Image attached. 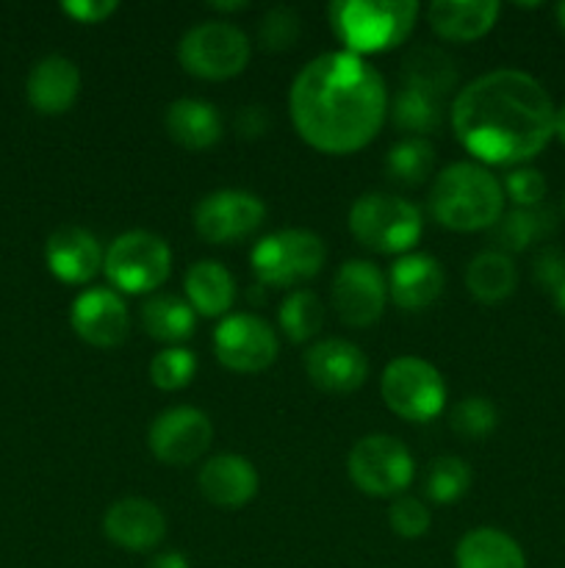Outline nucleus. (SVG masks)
<instances>
[{
    "label": "nucleus",
    "instance_id": "5701e85b",
    "mask_svg": "<svg viewBox=\"0 0 565 568\" xmlns=\"http://www.w3.org/2000/svg\"><path fill=\"white\" fill-rule=\"evenodd\" d=\"M183 288H186L194 314L210 316V320L225 316L236 303V281L219 261H197L188 266Z\"/></svg>",
    "mask_w": 565,
    "mask_h": 568
},
{
    "label": "nucleus",
    "instance_id": "423d86ee",
    "mask_svg": "<svg viewBox=\"0 0 565 568\" xmlns=\"http://www.w3.org/2000/svg\"><path fill=\"white\" fill-rule=\"evenodd\" d=\"M325 258V242L316 233L291 227V231H277L260 239L253 247L249 264L260 286L288 288L319 275Z\"/></svg>",
    "mask_w": 565,
    "mask_h": 568
},
{
    "label": "nucleus",
    "instance_id": "37998d69",
    "mask_svg": "<svg viewBox=\"0 0 565 568\" xmlns=\"http://www.w3.org/2000/svg\"><path fill=\"white\" fill-rule=\"evenodd\" d=\"M554 136H559V142L565 144V105L554 114Z\"/></svg>",
    "mask_w": 565,
    "mask_h": 568
},
{
    "label": "nucleus",
    "instance_id": "a18cd8bd",
    "mask_svg": "<svg viewBox=\"0 0 565 568\" xmlns=\"http://www.w3.org/2000/svg\"><path fill=\"white\" fill-rule=\"evenodd\" d=\"M554 303H557V308L565 314V281H563V286H559L557 292H554Z\"/></svg>",
    "mask_w": 565,
    "mask_h": 568
},
{
    "label": "nucleus",
    "instance_id": "de8ad7c7",
    "mask_svg": "<svg viewBox=\"0 0 565 568\" xmlns=\"http://www.w3.org/2000/svg\"><path fill=\"white\" fill-rule=\"evenodd\" d=\"M557 20H559V28L565 31V3L557 6Z\"/></svg>",
    "mask_w": 565,
    "mask_h": 568
},
{
    "label": "nucleus",
    "instance_id": "a211bd4d",
    "mask_svg": "<svg viewBox=\"0 0 565 568\" xmlns=\"http://www.w3.org/2000/svg\"><path fill=\"white\" fill-rule=\"evenodd\" d=\"M44 261L61 283H89L103 270L105 255L86 227L64 225L50 233L44 244Z\"/></svg>",
    "mask_w": 565,
    "mask_h": 568
},
{
    "label": "nucleus",
    "instance_id": "bb28decb",
    "mask_svg": "<svg viewBox=\"0 0 565 568\" xmlns=\"http://www.w3.org/2000/svg\"><path fill=\"white\" fill-rule=\"evenodd\" d=\"M402 75L404 87L424 89V92L438 94V98H443V94L458 87V64H454V59L443 53L441 48H430V44H419V48L404 55Z\"/></svg>",
    "mask_w": 565,
    "mask_h": 568
},
{
    "label": "nucleus",
    "instance_id": "f3484780",
    "mask_svg": "<svg viewBox=\"0 0 565 568\" xmlns=\"http://www.w3.org/2000/svg\"><path fill=\"white\" fill-rule=\"evenodd\" d=\"M103 532L116 547L131 552H150L166 536V519L158 505L147 499L127 497L111 505L103 516Z\"/></svg>",
    "mask_w": 565,
    "mask_h": 568
},
{
    "label": "nucleus",
    "instance_id": "7ed1b4c3",
    "mask_svg": "<svg viewBox=\"0 0 565 568\" xmlns=\"http://www.w3.org/2000/svg\"><path fill=\"white\" fill-rule=\"evenodd\" d=\"M430 211L443 227L474 233L493 227L504 214V189L485 166L452 164L435 178L430 192Z\"/></svg>",
    "mask_w": 565,
    "mask_h": 568
},
{
    "label": "nucleus",
    "instance_id": "4be33fe9",
    "mask_svg": "<svg viewBox=\"0 0 565 568\" xmlns=\"http://www.w3.org/2000/svg\"><path fill=\"white\" fill-rule=\"evenodd\" d=\"M499 3L491 0H435L427 9L432 31L446 42H474L496 26Z\"/></svg>",
    "mask_w": 565,
    "mask_h": 568
},
{
    "label": "nucleus",
    "instance_id": "1a4fd4ad",
    "mask_svg": "<svg viewBox=\"0 0 565 568\" xmlns=\"http://www.w3.org/2000/svg\"><path fill=\"white\" fill-rule=\"evenodd\" d=\"M177 59L192 75L227 81L247 67L249 39L230 22H199L181 39Z\"/></svg>",
    "mask_w": 565,
    "mask_h": 568
},
{
    "label": "nucleus",
    "instance_id": "c85d7f7f",
    "mask_svg": "<svg viewBox=\"0 0 565 568\" xmlns=\"http://www.w3.org/2000/svg\"><path fill=\"white\" fill-rule=\"evenodd\" d=\"M552 231L554 214L543 205H535V209H515L510 214H502V220L493 225V239L502 250L518 253L537 239H546Z\"/></svg>",
    "mask_w": 565,
    "mask_h": 568
},
{
    "label": "nucleus",
    "instance_id": "412c9836",
    "mask_svg": "<svg viewBox=\"0 0 565 568\" xmlns=\"http://www.w3.org/2000/svg\"><path fill=\"white\" fill-rule=\"evenodd\" d=\"M443 270L432 255L410 253L391 266L388 294L402 311H424L441 297Z\"/></svg>",
    "mask_w": 565,
    "mask_h": 568
},
{
    "label": "nucleus",
    "instance_id": "c756f323",
    "mask_svg": "<svg viewBox=\"0 0 565 568\" xmlns=\"http://www.w3.org/2000/svg\"><path fill=\"white\" fill-rule=\"evenodd\" d=\"M432 170H435V150L427 139H402L388 150L386 172L391 181L402 186H421L432 175Z\"/></svg>",
    "mask_w": 565,
    "mask_h": 568
},
{
    "label": "nucleus",
    "instance_id": "e433bc0d",
    "mask_svg": "<svg viewBox=\"0 0 565 568\" xmlns=\"http://www.w3.org/2000/svg\"><path fill=\"white\" fill-rule=\"evenodd\" d=\"M430 510L415 497H402L388 510V525L402 538H421L430 530Z\"/></svg>",
    "mask_w": 565,
    "mask_h": 568
},
{
    "label": "nucleus",
    "instance_id": "f257e3e1",
    "mask_svg": "<svg viewBox=\"0 0 565 568\" xmlns=\"http://www.w3.org/2000/svg\"><path fill=\"white\" fill-rule=\"evenodd\" d=\"M288 111L299 136L327 155L363 150L388 114V89L363 55L325 53L291 83Z\"/></svg>",
    "mask_w": 565,
    "mask_h": 568
},
{
    "label": "nucleus",
    "instance_id": "c9c22d12",
    "mask_svg": "<svg viewBox=\"0 0 565 568\" xmlns=\"http://www.w3.org/2000/svg\"><path fill=\"white\" fill-rule=\"evenodd\" d=\"M299 33H302V20H299L297 11L288 9V6H275L260 20L258 42L269 53H282V50H291L297 44Z\"/></svg>",
    "mask_w": 565,
    "mask_h": 568
},
{
    "label": "nucleus",
    "instance_id": "6e6552de",
    "mask_svg": "<svg viewBox=\"0 0 565 568\" xmlns=\"http://www.w3.org/2000/svg\"><path fill=\"white\" fill-rule=\"evenodd\" d=\"M380 392L388 410H393L399 419L419 422V425L435 419L446 405V383L441 372L413 355H404L386 366Z\"/></svg>",
    "mask_w": 565,
    "mask_h": 568
},
{
    "label": "nucleus",
    "instance_id": "9d476101",
    "mask_svg": "<svg viewBox=\"0 0 565 568\" xmlns=\"http://www.w3.org/2000/svg\"><path fill=\"white\" fill-rule=\"evenodd\" d=\"M347 471L355 486L369 497H393L413 483V458L393 436H366L352 447Z\"/></svg>",
    "mask_w": 565,
    "mask_h": 568
},
{
    "label": "nucleus",
    "instance_id": "a19ab883",
    "mask_svg": "<svg viewBox=\"0 0 565 568\" xmlns=\"http://www.w3.org/2000/svg\"><path fill=\"white\" fill-rule=\"evenodd\" d=\"M236 131L244 139H258L269 131V114H266L264 105H247L236 114Z\"/></svg>",
    "mask_w": 565,
    "mask_h": 568
},
{
    "label": "nucleus",
    "instance_id": "f704fd0d",
    "mask_svg": "<svg viewBox=\"0 0 565 568\" xmlns=\"http://www.w3.org/2000/svg\"><path fill=\"white\" fill-rule=\"evenodd\" d=\"M496 405L487 397H465L463 403H458L452 408V416H449V425L458 436L463 438H485L496 430Z\"/></svg>",
    "mask_w": 565,
    "mask_h": 568
},
{
    "label": "nucleus",
    "instance_id": "a878e982",
    "mask_svg": "<svg viewBox=\"0 0 565 568\" xmlns=\"http://www.w3.org/2000/svg\"><path fill=\"white\" fill-rule=\"evenodd\" d=\"M142 327L155 342H166L175 347L177 342H186L197 327V316L186 300L175 294H155L142 305Z\"/></svg>",
    "mask_w": 565,
    "mask_h": 568
},
{
    "label": "nucleus",
    "instance_id": "b1692460",
    "mask_svg": "<svg viewBox=\"0 0 565 568\" xmlns=\"http://www.w3.org/2000/svg\"><path fill=\"white\" fill-rule=\"evenodd\" d=\"M166 133L186 150H208L222 139V116L205 100L183 98L166 109Z\"/></svg>",
    "mask_w": 565,
    "mask_h": 568
},
{
    "label": "nucleus",
    "instance_id": "aec40b11",
    "mask_svg": "<svg viewBox=\"0 0 565 568\" xmlns=\"http://www.w3.org/2000/svg\"><path fill=\"white\" fill-rule=\"evenodd\" d=\"M25 92L39 114H64L81 92V70L66 55H48L33 64Z\"/></svg>",
    "mask_w": 565,
    "mask_h": 568
},
{
    "label": "nucleus",
    "instance_id": "58836bf2",
    "mask_svg": "<svg viewBox=\"0 0 565 568\" xmlns=\"http://www.w3.org/2000/svg\"><path fill=\"white\" fill-rule=\"evenodd\" d=\"M535 281L546 292H557L565 281V255L557 250H543L535 261Z\"/></svg>",
    "mask_w": 565,
    "mask_h": 568
},
{
    "label": "nucleus",
    "instance_id": "49530a36",
    "mask_svg": "<svg viewBox=\"0 0 565 568\" xmlns=\"http://www.w3.org/2000/svg\"><path fill=\"white\" fill-rule=\"evenodd\" d=\"M249 300H253V303H264V292H260V286H253V292H249Z\"/></svg>",
    "mask_w": 565,
    "mask_h": 568
},
{
    "label": "nucleus",
    "instance_id": "393cba45",
    "mask_svg": "<svg viewBox=\"0 0 565 568\" xmlns=\"http://www.w3.org/2000/svg\"><path fill=\"white\" fill-rule=\"evenodd\" d=\"M458 568H526L524 549L496 527H476L465 532L454 552Z\"/></svg>",
    "mask_w": 565,
    "mask_h": 568
},
{
    "label": "nucleus",
    "instance_id": "ddd939ff",
    "mask_svg": "<svg viewBox=\"0 0 565 568\" xmlns=\"http://www.w3.org/2000/svg\"><path fill=\"white\" fill-rule=\"evenodd\" d=\"M214 442V425L197 408H170L150 427V453L166 466H188Z\"/></svg>",
    "mask_w": 565,
    "mask_h": 568
},
{
    "label": "nucleus",
    "instance_id": "cd10ccee",
    "mask_svg": "<svg viewBox=\"0 0 565 568\" xmlns=\"http://www.w3.org/2000/svg\"><path fill=\"white\" fill-rule=\"evenodd\" d=\"M518 272L507 253H480L465 270V286L480 303H502L515 292Z\"/></svg>",
    "mask_w": 565,
    "mask_h": 568
},
{
    "label": "nucleus",
    "instance_id": "7c9ffc66",
    "mask_svg": "<svg viewBox=\"0 0 565 568\" xmlns=\"http://www.w3.org/2000/svg\"><path fill=\"white\" fill-rule=\"evenodd\" d=\"M443 98L424 92V89L404 87L393 100V122L399 131L432 133L441 128Z\"/></svg>",
    "mask_w": 565,
    "mask_h": 568
},
{
    "label": "nucleus",
    "instance_id": "0eeeda50",
    "mask_svg": "<svg viewBox=\"0 0 565 568\" xmlns=\"http://www.w3.org/2000/svg\"><path fill=\"white\" fill-rule=\"evenodd\" d=\"M105 277L125 294H147L164 286L172 272V250L150 231L122 233L111 242L103 261Z\"/></svg>",
    "mask_w": 565,
    "mask_h": 568
},
{
    "label": "nucleus",
    "instance_id": "79ce46f5",
    "mask_svg": "<svg viewBox=\"0 0 565 568\" xmlns=\"http://www.w3.org/2000/svg\"><path fill=\"white\" fill-rule=\"evenodd\" d=\"M150 568H192V566H188V560L183 558L181 552H164V555H155Z\"/></svg>",
    "mask_w": 565,
    "mask_h": 568
},
{
    "label": "nucleus",
    "instance_id": "9b49d317",
    "mask_svg": "<svg viewBox=\"0 0 565 568\" xmlns=\"http://www.w3.org/2000/svg\"><path fill=\"white\" fill-rule=\"evenodd\" d=\"M214 349L222 366L242 375H255L275 364L277 333L269 322L253 314H233L214 333Z\"/></svg>",
    "mask_w": 565,
    "mask_h": 568
},
{
    "label": "nucleus",
    "instance_id": "6ab92c4d",
    "mask_svg": "<svg viewBox=\"0 0 565 568\" xmlns=\"http://www.w3.org/2000/svg\"><path fill=\"white\" fill-rule=\"evenodd\" d=\"M199 491L216 508H244L258 494V471L242 455H216L199 469Z\"/></svg>",
    "mask_w": 565,
    "mask_h": 568
},
{
    "label": "nucleus",
    "instance_id": "72a5a7b5",
    "mask_svg": "<svg viewBox=\"0 0 565 568\" xmlns=\"http://www.w3.org/2000/svg\"><path fill=\"white\" fill-rule=\"evenodd\" d=\"M194 372H197V358H194L192 349L166 347L150 361V381L161 392L186 388L194 381Z\"/></svg>",
    "mask_w": 565,
    "mask_h": 568
},
{
    "label": "nucleus",
    "instance_id": "ea45409f",
    "mask_svg": "<svg viewBox=\"0 0 565 568\" xmlns=\"http://www.w3.org/2000/svg\"><path fill=\"white\" fill-rule=\"evenodd\" d=\"M61 9L70 17H75L78 22H103L109 20L116 11L114 0H78V3H64Z\"/></svg>",
    "mask_w": 565,
    "mask_h": 568
},
{
    "label": "nucleus",
    "instance_id": "dca6fc26",
    "mask_svg": "<svg viewBox=\"0 0 565 568\" xmlns=\"http://www.w3.org/2000/svg\"><path fill=\"white\" fill-rule=\"evenodd\" d=\"M72 331L92 347H120L127 338V308L111 288H89L78 294L70 311Z\"/></svg>",
    "mask_w": 565,
    "mask_h": 568
},
{
    "label": "nucleus",
    "instance_id": "f03ea898",
    "mask_svg": "<svg viewBox=\"0 0 565 568\" xmlns=\"http://www.w3.org/2000/svg\"><path fill=\"white\" fill-rule=\"evenodd\" d=\"M554 103L521 70H493L471 81L452 103L458 142L482 164L513 166L535 159L554 136Z\"/></svg>",
    "mask_w": 565,
    "mask_h": 568
},
{
    "label": "nucleus",
    "instance_id": "20e7f679",
    "mask_svg": "<svg viewBox=\"0 0 565 568\" xmlns=\"http://www.w3.org/2000/svg\"><path fill=\"white\" fill-rule=\"evenodd\" d=\"M336 37L347 53H386L410 37L419 3L410 0H338L327 6Z\"/></svg>",
    "mask_w": 565,
    "mask_h": 568
},
{
    "label": "nucleus",
    "instance_id": "4468645a",
    "mask_svg": "<svg viewBox=\"0 0 565 568\" xmlns=\"http://www.w3.org/2000/svg\"><path fill=\"white\" fill-rule=\"evenodd\" d=\"M388 283L371 261H347L332 277V305L343 325L369 327L386 311Z\"/></svg>",
    "mask_w": 565,
    "mask_h": 568
},
{
    "label": "nucleus",
    "instance_id": "473e14b6",
    "mask_svg": "<svg viewBox=\"0 0 565 568\" xmlns=\"http://www.w3.org/2000/svg\"><path fill=\"white\" fill-rule=\"evenodd\" d=\"M471 488V469L465 460L452 458H435L427 469L424 491L432 503L438 505H452L458 503L460 497H465V491Z\"/></svg>",
    "mask_w": 565,
    "mask_h": 568
},
{
    "label": "nucleus",
    "instance_id": "2eb2a0df",
    "mask_svg": "<svg viewBox=\"0 0 565 568\" xmlns=\"http://www.w3.org/2000/svg\"><path fill=\"white\" fill-rule=\"evenodd\" d=\"M305 372L310 383L327 394L358 392L369 377V358L363 349L343 338H325L305 353Z\"/></svg>",
    "mask_w": 565,
    "mask_h": 568
},
{
    "label": "nucleus",
    "instance_id": "c03bdc74",
    "mask_svg": "<svg viewBox=\"0 0 565 568\" xmlns=\"http://www.w3.org/2000/svg\"><path fill=\"white\" fill-rule=\"evenodd\" d=\"M208 6L214 11H242V9H247V3H242V0H238V3H208Z\"/></svg>",
    "mask_w": 565,
    "mask_h": 568
},
{
    "label": "nucleus",
    "instance_id": "f8f14e48",
    "mask_svg": "<svg viewBox=\"0 0 565 568\" xmlns=\"http://www.w3.org/2000/svg\"><path fill=\"white\" fill-rule=\"evenodd\" d=\"M266 209L260 197L242 189H222L205 194L194 209V227L210 244H230L247 239L264 225Z\"/></svg>",
    "mask_w": 565,
    "mask_h": 568
},
{
    "label": "nucleus",
    "instance_id": "4c0bfd02",
    "mask_svg": "<svg viewBox=\"0 0 565 568\" xmlns=\"http://www.w3.org/2000/svg\"><path fill=\"white\" fill-rule=\"evenodd\" d=\"M504 189L518 209H535L546 197V178L537 170L524 166V170H513L504 178Z\"/></svg>",
    "mask_w": 565,
    "mask_h": 568
},
{
    "label": "nucleus",
    "instance_id": "2f4dec72",
    "mask_svg": "<svg viewBox=\"0 0 565 568\" xmlns=\"http://www.w3.org/2000/svg\"><path fill=\"white\" fill-rule=\"evenodd\" d=\"M277 320H280L282 333L294 344H302L314 338L321 331V325H325V305H321V300L314 292L297 288V292H291L282 300Z\"/></svg>",
    "mask_w": 565,
    "mask_h": 568
},
{
    "label": "nucleus",
    "instance_id": "39448f33",
    "mask_svg": "<svg viewBox=\"0 0 565 568\" xmlns=\"http://www.w3.org/2000/svg\"><path fill=\"white\" fill-rule=\"evenodd\" d=\"M421 211L393 194H363L349 211V231L374 253H408L421 239Z\"/></svg>",
    "mask_w": 565,
    "mask_h": 568
}]
</instances>
